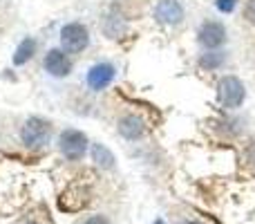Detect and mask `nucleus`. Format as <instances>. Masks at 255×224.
<instances>
[{"instance_id":"nucleus-10","label":"nucleus","mask_w":255,"mask_h":224,"mask_svg":"<svg viewBox=\"0 0 255 224\" xmlns=\"http://www.w3.org/2000/svg\"><path fill=\"white\" fill-rule=\"evenodd\" d=\"M92 159H94V164H97V166L106 168V171L115 168V155H112L103 144H94L92 146Z\"/></svg>"},{"instance_id":"nucleus-8","label":"nucleus","mask_w":255,"mask_h":224,"mask_svg":"<svg viewBox=\"0 0 255 224\" xmlns=\"http://www.w3.org/2000/svg\"><path fill=\"white\" fill-rule=\"evenodd\" d=\"M154 18L163 25H179L184 18V7L177 0H159L154 7Z\"/></svg>"},{"instance_id":"nucleus-11","label":"nucleus","mask_w":255,"mask_h":224,"mask_svg":"<svg viewBox=\"0 0 255 224\" xmlns=\"http://www.w3.org/2000/svg\"><path fill=\"white\" fill-rule=\"evenodd\" d=\"M36 52V40L34 38H22L20 45H18L16 54H13V65H22L27 63Z\"/></svg>"},{"instance_id":"nucleus-3","label":"nucleus","mask_w":255,"mask_h":224,"mask_svg":"<svg viewBox=\"0 0 255 224\" xmlns=\"http://www.w3.org/2000/svg\"><path fill=\"white\" fill-rule=\"evenodd\" d=\"M90 45V31L81 22H67L61 29V47L67 54H79Z\"/></svg>"},{"instance_id":"nucleus-2","label":"nucleus","mask_w":255,"mask_h":224,"mask_svg":"<svg viewBox=\"0 0 255 224\" xmlns=\"http://www.w3.org/2000/svg\"><path fill=\"white\" fill-rule=\"evenodd\" d=\"M58 150L63 153V157L70 159V162H79L83 159L85 150H88V137L81 130L74 128H67L58 135Z\"/></svg>"},{"instance_id":"nucleus-4","label":"nucleus","mask_w":255,"mask_h":224,"mask_svg":"<svg viewBox=\"0 0 255 224\" xmlns=\"http://www.w3.org/2000/svg\"><path fill=\"white\" fill-rule=\"evenodd\" d=\"M217 94H220V101L224 108L229 110H235L244 103V97H247V90H244L242 81L238 76H222L220 85H217Z\"/></svg>"},{"instance_id":"nucleus-14","label":"nucleus","mask_w":255,"mask_h":224,"mask_svg":"<svg viewBox=\"0 0 255 224\" xmlns=\"http://www.w3.org/2000/svg\"><path fill=\"white\" fill-rule=\"evenodd\" d=\"M244 18L251 25H255V0H247V4H244Z\"/></svg>"},{"instance_id":"nucleus-16","label":"nucleus","mask_w":255,"mask_h":224,"mask_svg":"<svg viewBox=\"0 0 255 224\" xmlns=\"http://www.w3.org/2000/svg\"><path fill=\"white\" fill-rule=\"evenodd\" d=\"M247 157H249V162H251V164H255V141H251V144H249Z\"/></svg>"},{"instance_id":"nucleus-13","label":"nucleus","mask_w":255,"mask_h":224,"mask_svg":"<svg viewBox=\"0 0 255 224\" xmlns=\"http://www.w3.org/2000/svg\"><path fill=\"white\" fill-rule=\"evenodd\" d=\"M235 4H238V0H217L215 7L220 9L222 13H231L235 9Z\"/></svg>"},{"instance_id":"nucleus-5","label":"nucleus","mask_w":255,"mask_h":224,"mask_svg":"<svg viewBox=\"0 0 255 224\" xmlns=\"http://www.w3.org/2000/svg\"><path fill=\"white\" fill-rule=\"evenodd\" d=\"M197 38L206 49H215V47H220V45H224L226 29L220 20H206L202 27H199Z\"/></svg>"},{"instance_id":"nucleus-9","label":"nucleus","mask_w":255,"mask_h":224,"mask_svg":"<svg viewBox=\"0 0 255 224\" xmlns=\"http://www.w3.org/2000/svg\"><path fill=\"white\" fill-rule=\"evenodd\" d=\"M119 135L124 137V139L128 141H136V139H141L143 137V132H145V126H143V121H141L136 114H124V117L119 119Z\"/></svg>"},{"instance_id":"nucleus-6","label":"nucleus","mask_w":255,"mask_h":224,"mask_svg":"<svg viewBox=\"0 0 255 224\" xmlns=\"http://www.w3.org/2000/svg\"><path fill=\"white\" fill-rule=\"evenodd\" d=\"M115 76H117V67L112 63H97V65H92L88 70V85L94 92H99V90H106L115 81Z\"/></svg>"},{"instance_id":"nucleus-17","label":"nucleus","mask_w":255,"mask_h":224,"mask_svg":"<svg viewBox=\"0 0 255 224\" xmlns=\"http://www.w3.org/2000/svg\"><path fill=\"white\" fill-rule=\"evenodd\" d=\"M152 224H166V222H163V220H161V218H157V220H154Z\"/></svg>"},{"instance_id":"nucleus-18","label":"nucleus","mask_w":255,"mask_h":224,"mask_svg":"<svg viewBox=\"0 0 255 224\" xmlns=\"http://www.w3.org/2000/svg\"><path fill=\"white\" fill-rule=\"evenodd\" d=\"M184 224H202V222H195V220H188V222H184Z\"/></svg>"},{"instance_id":"nucleus-12","label":"nucleus","mask_w":255,"mask_h":224,"mask_svg":"<svg viewBox=\"0 0 255 224\" xmlns=\"http://www.w3.org/2000/svg\"><path fill=\"white\" fill-rule=\"evenodd\" d=\"M224 61H226V56L222 52H206L199 58V65L206 67V70H217V67H222Z\"/></svg>"},{"instance_id":"nucleus-1","label":"nucleus","mask_w":255,"mask_h":224,"mask_svg":"<svg viewBox=\"0 0 255 224\" xmlns=\"http://www.w3.org/2000/svg\"><path fill=\"white\" fill-rule=\"evenodd\" d=\"M49 135H52V126L40 117H29L20 128V139L27 148H43L49 141Z\"/></svg>"},{"instance_id":"nucleus-15","label":"nucleus","mask_w":255,"mask_h":224,"mask_svg":"<svg viewBox=\"0 0 255 224\" xmlns=\"http://www.w3.org/2000/svg\"><path fill=\"white\" fill-rule=\"evenodd\" d=\"M83 224H110V220H108L106 216H90Z\"/></svg>"},{"instance_id":"nucleus-19","label":"nucleus","mask_w":255,"mask_h":224,"mask_svg":"<svg viewBox=\"0 0 255 224\" xmlns=\"http://www.w3.org/2000/svg\"><path fill=\"white\" fill-rule=\"evenodd\" d=\"M25 224H38V222H25Z\"/></svg>"},{"instance_id":"nucleus-7","label":"nucleus","mask_w":255,"mask_h":224,"mask_svg":"<svg viewBox=\"0 0 255 224\" xmlns=\"http://www.w3.org/2000/svg\"><path fill=\"white\" fill-rule=\"evenodd\" d=\"M43 67L47 74L61 79V76H67L72 72V61L67 58V52H63V49H49L43 58Z\"/></svg>"}]
</instances>
